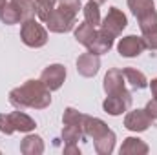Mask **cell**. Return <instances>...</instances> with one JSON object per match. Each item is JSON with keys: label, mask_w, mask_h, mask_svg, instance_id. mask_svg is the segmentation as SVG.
I'll return each mask as SVG.
<instances>
[{"label": "cell", "mask_w": 157, "mask_h": 155, "mask_svg": "<svg viewBox=\"0 0 157 155\" xmlns=\"http://www.w3.org/2000/svg\"><path fill=\"white\" fill-rule=\"evenodd\" d=\"M9 102L18 110H46L51 104V91L44 86L42 80L29 78L22 86L9 91Z\"/></svg>", "instance_id": "cell-1"}, {"label": "cell", "mask_w": 157, "mask_h": 155, "mask_svg": "<svg viewBox=\"0 0 157 155\" xmlns=\"http://www.w3.org/2000/svg\"><path fill=\"white\" fill-rule=\"evenodd\" d=\"M37 128V122L24 112H11V113H0V131L6 135H13L15 131L29 133Z\"/></svg>", "instance_id": "cell-2"}, {"label": "cell", "mask_w": 157, "mask_h": 155, "mask_svg": "<svg viewBox=\"0 0 157 155\" xmlns=\"http://www.w3.org/2000/svg\"><path fill=\"white\" fill-rule=\"evenodd\" d=\"M20 39H22V42L28 47H35L37 49V47L46 46V42H48V31H46V28L40 24L39 20L28 18V20H22Z\"/></svg>", "instance_id": "cell-3"}, {"label": "cell", "mask_w": 157, "mask_h": 155, "mask_svg": "<svg viewBox=\"0 0 157 155\" xmlns=\"http://www.w3.org/2000/svg\"><path fill=\"white\" fill-rule=\"evenodd\" d=\"M75 22H77V17L68 13L66 9H62L59 6H55L51 9V13L48 15V18L44 20L48 29L53 33H68L75 28Z\"/></svg>", "instance_id": "cell-4"}, {"label": "cell", "mask_w": 157, "mask_h": 155, "mask_svg": "<svg viewBox=\"0 0 157 155\" xmlns=\"http://www.w3.org/2000/svg\"><path fill=\"white\" fill-rule=\"evenodd\" d=\"M128 26V18L126 15L119 9V7H110L106 17L101 20V31H104L106 35H110L112 39H117L119 35L124 31V28Z\"/></svg>", "instance_id": "cell-5"}, {"label": "cell", "mask_w": 157, "mask_h": 155, "mask_svg": "<svg viewBox=\"0 0 157 155\" xmlns=\"http://www.w3.org/2000/svg\"><path fill=\"white\" fill-rule=\"evenodd\" d=\"M130 106H132V93L128 89L115 93V95H108L102 102V110L112 117L122 115L124 112L130 110Z\"/></svg>", "instance_id": "cell-6"}, {"label": "cell", "mask_w": 157, "mask_h": 155, "mask_svg": "<svg viewBox=\"0 0 157 155\" xmlns=\"http://www.w3.org/2000/svg\"><path fill=\"white\" fill-rule=\"evenodd\" d=\"M40 80L44 82V86L49 91H57L62 88V84L66 80V68L62 64H49L40 73Z\"/></svg>", "instance_id": "cell-7"}, {"label": "cell", "mask_w": 157, "mask_h": 155, "mask_svg": "<svg viewBox=\"0 0 157 155\" xmlns=\"http://www.w3.org/2000/svg\"><path fill=\"white\" fill-rule=\"evenodd\" d=\"M146 49V44L143 37H137V35H128V37H122L117 44V51L121 57H126V59H133V57H139L143 51Z\"/></svg>", "instance_id": "cell-8"}, {"label": "cell", "mask_w": 157, "mask_h": 155, "mask_svg": "<svg viewBox=\"0 0 157 155\" xmlns=\"http://www.w3.org/2000/svg\"><path fill=\"white\" fill-rule=\"evenodd\" d=\"M152 122L154 120L146 113V110H132L124 117V128L130 130V131H135V133L146 131L152 126Z\"/></svg>", "instance_id": "cell-9"}, {"label": "cell", "mask_w": 157, "mask_h": 155, "mask_svg": "<svg viewBox=\"0 0 157 155\" xmlns=\"http://www.w3.org/2000/svg\"><path fill=\"white\" fill-rule=\"evenodd\" d=\"M99 70H101V59H99V55H93L90 51L78 55V59H77L78 75H82V77H86V78H91L99 73Z\"/></svg>", "instance_id": "cell-10"}, {"label": "cell", "mask_w": 157, "mask_h": 155, "mask_svg": "<svg viewBox=\"0 0 157 155\" xmlns=\"http://www.w3.org/2000/svg\"><path fill=\"white\" fill-rule=\"evenodd\" d=\"M82 131H84V137H90V139L97 141V139L104 137V135L110 131V128H108V124H106L104 120H101V119H97V117H90V115L84 113Z\"/></svg>", "instance_id": "cell-11"}, {"label": "cell", "mask_w": 157, "mask_h": 155, "mask_svg": "<svg viewBox=\"0 0 157 155\" xmlns=\"http://www.w3.org/2000/svg\"><path fill=\"white\" fill-rule=\"evenodd\" d=\"M126 80H124V75L122 71L117 70V68H112L108 70V73L104 75V82H102V88L106 91V95H115V93H121L126 89Z\"/></svg>", "instance_id": "cell-12"}, {"label": "cell", "mask_w": 157, "mask_h": 155, "mask_svg": "<svg viewBox=\"0 0 157 155\" xmlns=\"http://www.w3.org/2000/svg\"><path fill=\"white\" fill-rule=\"evenodd\" d=\"M113 40L110 35H106L104 31H101V29H97L95 31V35H93V39L90 40V44L86 46V49L90 51V53H93V55H104V53H108L112 47H113Z\"/></svg>", "instance_id": "cell-13"}, {"label": "cell", "mask_w": 157, "mask_h": 155, "mask_svg": "<svg viewBox=\"0 0 157 155\" xmlns=\"http://www.w3.org/2000/svg\"><path fill=\"white\" fill-rule=\"evenodd\" d=\"M150 152L148 144L144 141H141L139 137H126L119 153L121 155H146Z\"/></svg>", "instance_id": "cell-14"}, {"label": "cell", "mask_w": 157, "mask_h": 155, "mask_svg": "<svg viewBox=\"0 0 157 155\" xmlns=\"http://www.w3.org/2000/svg\"><path fill=\"white\" fill-rule=\"evenodd\" d=\"M20 152L24 155H42L44 153V141L40 135L28 133L20 142Z\"/></svg>", "instance_id": "cell-15"}, {"label": "cell", "mask_w": 157, "mask_h": 155, "mask_svg": "<svg viewBox=\"0 0 157 155\" xmlns=\"http://www.w3.org/2000/svg\"><path fill=\"white\" fill-rule=\"evenodd\" d=\"M122 75H124V80L133 88V89H144L148 86V78L143 71L135 70V68H124L122 70Z\"/></svg>", "instance_id": "cell-16"}, {"label": "cell", "mask_w": 157, "mask_h": 155, "mask_svg": "<svg viewBox=\"0 0 157 155\" xmlns=\"http://www.w3.org/2000/svg\"><path fill=\"white\" fill-rule=\"evenodd\" d=\"M0 20L6 26H13V24H18L22 20V15L13 2H6L0 9Z\"/></svg>", "instance_id": "cell-17"}, {"label": "cell", "mask_w": 157, "mask_h": 155, "mask_svg": "<svg viewBox=\"0 0 157 155\" xmlns=\"http://www.w3.org/2000/svg\"><path fill=\"white\" fill-rule=\"evenodd\" d=\"M128 7L130 11L135 15V18H141L152 11H155V4L154 0H128Z\"/></svg>", "instance_id": "cell-18"}, {"label": "cell", "mask_w": 157, "mask_h": 155, "mask_svg": "<svg viewBox=\"0 0 157 155\" xmlns=\"http://www.w3.org/2000/svg\"><path fill=\"white\" fill-rule=\"evenodd\" d=\"M115 141H117V137H115V133L110 130L104 137H101V139L95 141V152L99 155H110L113 152V148H115Z\"/></svg>", "instance_id": "cell-19"}, {"label": "cell", "mask_w": 157, "mask_h": 155, "mask_svg": "<svg viewBox=\"0 0 157 155\" xmlns=\"http://www.w3.org/2000/svg\"><path fill=\"white\" fill-rule=\"evenodd\" d=\"M99 6H101L99 2L90 0V2L84 6V9H82V13H84V22L91 24L93 28L101 24V9H99Z\"/></svg>", "instance_id": "cell-20"}, {"label": "cell", "mask_w": 157, "mask_h": 155, "mask_svg": "<svg viewBox=\"0 0 157 155\" xmlns=\"http://www.w3.org/2000/svg\"><path fill=\"white\" fill-rule=\"evenodd\" d=\"M60 137H62V141H64L66 144H77L78 141H82L84 131H82L80 126H75V124H64Z\"/></svg>", "instance_id": "cell-21"}, {"label": "cell", "mask_w": 157, "mask_h": 155, "mask_svg": "<svg viewBox=\"0 0 157 155\" xmlns=\"http://www.w3.org/2000/svg\"><path fill=\"white\" fill-rule=\"evenodd\" d=\"M95 28L91 26V24H88V22H82V24H78L77 28H75V40H77L78 44H82V46H88L90 44V40L93 39V35H95Z\"/></svg>", "instance_id": "cell-22"}, {"label": "cell", "mask_w": 157, "mask_h": 155, "mask_svg": "<svg viewBox=\"0 0 157 155\" xmlns=\"http://www.w3.org/2000/svg\"><path fill=\"white\" fill-rule=\"evenodd\" d=\"M9 2H13L18 7V11L22 15V20L35 18V15H37V2L35 0H9Z\"/></svg>", "instance_id": "cell-23"}, {"label": "cell", "mask_w": 157, "mask_h": 155, "mask_svg": "<svg viewBox=\"0 0 157 155\" xmlns=\"http://www.w3.org/2000/svg\"><path fill=\"white\" fill-rule=\"evenodd\" d=\"M137 20H139L141 33L144 35V33H148V31H152V29H155L157 28V11H152V13H148V15L137 18Z\"/></svg>", "instance_id": "cell-24"}, {"label": "cell", "mask_w": 157, "mask_h": 155, "mask_svg": "<svg viewBox=\"0 0 157 155\" xmlns=\"http://www.w3.org/2000/svg\"><path fill=\"white\" fill-rule=\"evenodd\" d=\"M82 120H84V113L77 112L75 108H66L64 110V115H62V122L64 124H75L82 128Z\"/></svg>", "instance_id": "cell-25"}, {"label": "cell", "mask_w": 157, "mask_h": 155, "mask_svg": "<svg viewBox=\"0 0 157 155\" xmlns=\"http://www.w3.org/2000/svg\"><path fill=\"white\" fill-rule=\"evenodd\" d=\"M37 2V17L44 22L48 18V15L51 13V9L57 6L59 0H35Z\"/></svg>", "instance_id": "cell-26"}, {"label": "cell", "mask_w": 157, "mask_h": 155, "mask_svg": "<svg viewBox=\"0 0 157 155\" xmlns=\"http://www.w3.org/2000/svg\"><path fill=\"white\" fill-rule=\"evenodd\" d=\"M57 6H59V7H62V9H66L68 13H71V15H75V17H77L78 11H80V7H82V2H80V0H59V2H57Z\"/></svg>", "instance_id": "cell-27"}, {"label": "cell", "mask_w": 157, "mask_h": 155, "mask_svg": "<svg viewBox=\"0 0 157 155\" xmlns=\"http://www.w3.org/2000/svg\"><path fill=\"white\" fill-rule=\"evenodd\" d=\"M143 40H144V44H146V49H157V28L155 29H152V31H148V33H144L143 35Z\"/></svg>", "instance_id": "cell-28"}, {"label": "cell", "mask_w": 157, "mask_h": 155, "mask_svg": "<svg viewBox=\"0 0 157 155\" xmlns=\"http://www.w3.org/2000/svg\"><path fill=\"white\" fill-rule=\"evenodd\" d=\"M146 113L152 117V120H157V100L155 99H152V100H148V104H146Z\"/></svg>", "instance_id": "cell-29"}, {"label": "cell", "mask_w": 157, "mask_h": 155, "mask_svg": "<svg viewBox=\"0 0 157 155\" xmlns=\"http://www.w3.org/2000/svg\"><path fill=\"white\" fill-rule=\"evenodd\" d=\"M68 153L80 155V150H78L77 144H66V146H64V155H68Z\"/></svg>", "instance_id": "cell-30"}, {"label": "cell", "mask_w": 157, "mask_h": 155, "mask_svg": "<svg viewBox=\"0 0 157 155\" xmlns=\"http://www.w3.org/2000/svg\"><path fill=\"white\" fill-rule=\"evenodd\" d=\"M150 89H152V95H154V99L157 100V77L152 78V82H150Z\"/></svg>", "instance_id": "cell-31"}, {"label": "cell", "mask_w": 157, "mask_h": 155, "mask_svg": "<svg viewBox=\"0 0 157 155\" xmlns=\"http://www.w3.org/2000/svg\"><path fill=\"white\" fill-rule=\"evenodd\" d=\"M95 2H99V4H104V2H108V0H95Z\"/></svg>", "instance_id": "cell-32"}, {"label": "cell", "mask_w": 157, "mask_h": 155, "mask_svg": "<svg viewBox=\"0 0 157 155\" xmlns=\"http://www.w3.org/2000/svg\"><path fill=\"white\" fill-rule=\"evenodd\" d=\"M6 4V0H0V9H2V6Z\"/></svg>", "instance_id": "cell-33"}]
</instances>
